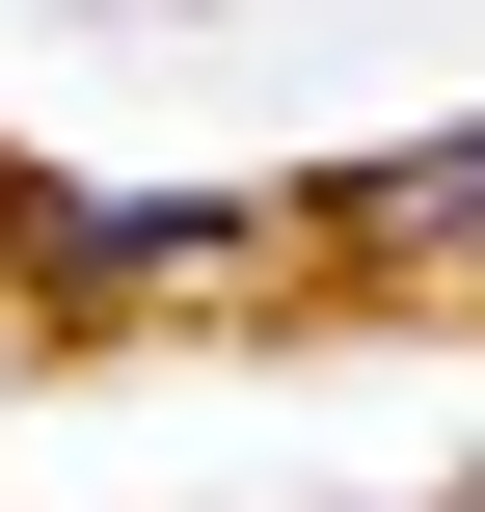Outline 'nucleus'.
Here are the masks:
<instances>
[{"label": "nucleus", "mask_w": 485, "mask_h": 512, "mask_svg": "<svg viewBox=\"0 0 485 512\" xmlns=\"http://www.w3.org/2000/svg\"><path fill=\"white\" fill-rule=\"evenodd\" d=\"M0 270H27L54 324H135V297H243V270H270V189H27V216H0Z\"/></svg>", "instance_id": "1"}]
</instances>
